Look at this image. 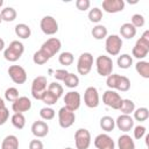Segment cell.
I'll list each match as a JSON object with an SVG mask.
<instances>
[{
	"mask_svg": "<svg viewBox=\"0 0 149 149\" xmlns=\"http://www.w3.org/2000/svg\"><path fill=\"white\" fill-rule=\"evenodd\" d=\"M148 52H149V30H146L133 47L132 55L133 57L142 61L148 56Z\"/></svg>",
	"mask_w": 149,
	"mask_h": 149,
	"instance_id": "1",
	"label": "cell"
},
{
	"mask_svg": "<svg viewBox=\"0 0 149 149\" xmlns=\"http://www.w3.org/2000/svg\"><path fill=\"white\" fill-rule=\"evenodd\" d=\"M106 85L109 87V90H118L121 92H127L130 88V80L126 76L112 73L107 77Z\"/></svg>",
	"mask_w": 149,
	"mask_h": 149,
	"instance_id": "2",
	"label": "cell"
},
{
	"mask_svg": "<svg viewBox=\"0 0 149 149\" xmlns=\"http://www.w3.org/2000/svg\"><path fill=\"white\" fill-rule=\"evenodd\" d=\"M23 51H24V47L22 42L15 40V41H12L9 45L3 50V57L8 62H16L21 58Z\"/></svg>",
	"mask_w": 149,
	"mask_h": 149,
	"instance_id": "3",
	"label": "cell"
},
{
	"mask_svg": "<svg viewBox=\"0 0 149 149\" xmlns=\"http://www.w3.org/2000/svg\"><path fill=\"white\" fill-rule=\"evenodd\" d=\"M95 68L98 74L101 77H108L113 72V61L109 56L100 55L95 59Z\"/></svg>",
	"mask_w": 149,
	"mask_h": 149,
	"instance_id": "4",
	"label": "cell"
},
{
	"mask_svg": "<svg viewBox=\"0 0 149 149\" xmlns=\"http://www.w3.org/2000/svg\"><path fill=\"white\" fill-rule=\"evenodd\" d=\"M122 48V38L119 35H109L106 37L105 41V49L108 55L111 56H118Z\"/></svg>",
	"mask_w": 149,
	"mask_h": 149,
	"instance_id": "5",
	"label": "cell"
},
{
	"mask_svg": "<svg viewBox=\"0 0 149 149\" xmlns=\"http://www.w3.org/2000/svg\"><path fill=\"white\" fill-rule=\"evenodd\" d=\"M93 56L90 52H83L77 62V71L81 76H86L90 73L92 66H93Z\"/></svg>",
	"mask_w": 149,
	"mask_h": 149,
	"instance_id": "6",
	"label": "cell"
},
{
	"mask_svg": "<svg viewBox=\"0 0 149 149\" xmlns=\"http://www.w3.org/2000/svg\"><path fill=\"white\" fill-rule=\"evenodd\" d=\"M76 149H88L91 144V133L86 128H79L74 133Z\"/></svg>",
	"mask_w": 149,
	"mask_h": 149,
	"instance_id": "7",
	"label": "cell"
},
{
	"mask_svg": "<svg viewBox=\"0 0 149 149\" xmlns=\"http://www.w3.org/2000/svg\"><path fill=\"white\" fill-rule=\"evenodd\" d=\"M47 84H48V80L45 76H37L34 78L31 83V95L36 100H41L43 93L47 90Z\"/></svg>",
	"mask_w": 149,
	"mask_h": 149,
	"instance_id": "8",
	"label": "cell"
},
{
	"mask_svg": "<svg viewBox=\"0 0 149 149\" xmlns=\"http://www.w3.org/2000/svg\"><path fill=\"white\" fill-rule=\"evenodd\" d=\"M40 28L45 35H55L58 31V22L51 15H45L41 19Z\"/></svg>",
	"mask_w": 149,
	"mask_h": 149,
	"instance_id": "9",
	"label": "cell"
},
{
	"mask_svg": "<svg viewBox=\"0 0 149 149\" xmlns=\"http://www.w3.org/2000/svg\"><path fill=\"white\" fill-rule=\"evenodd\" d=\"M121 101H122L121 95L114 90H107L102 94V102L113 109H119Z\"/></svg>",
	"mask_w": 149,
	"mask_h": 149,
	"instance_id": "10",
	"label": "cell"
},
{
	"mask_svg": "<svg viewBox=\"0 0 149 149\" xmlns=\"http://www.w3.org/2000/svg\"><path fill=\"white\" fill-rule=\"evenodd\" d=\"M76 120L74 112L68 109L65 106L61 107L58 111V123L62 128H70Z\"/></svg>",
	"mask_w": 149,
	"mask_h": 149,
	"instance_id": "11",
	"label": "cell"
},
{
	"mask_svg": "<svg viewBox=\"0 0 149 149\" xmlns=\"http://www.w3.org/2000/svg\"><path fill=\"white\" fill-rule=\"evenodd\" d=\"M62 48V43L57 37H50L48 38L42 45H41V50L44 51L49 58H51L52 56H55L56 54L59 52Z\"/></svg>",
	"mask_w": 149,
	"mask_h": 149,
	"instance_id": "12",
	"label": "cell"
},
{
	"mask_svg": "<svg viewBox=\"0 0 149 149\" xmlns=\"http://www.w3.org/2000/svg\"><path fill=\"white\" fill-rule=\"evenodd\" d=\"M80 101H81V98L79 92L77 91H69L64 95V104H65L64 106L72 112L77 111L80 107Z\"/></svg>",
	"mask_w": 149,
	"mask_h": 149,
	"instance_id": "13",
	"label": "cell"
},
{
	"mask_svg": "<svg viewBox=\"0 0 149 149\" xmlns=\"http://www.w3.org/2000/svg\"><path fill=\"white\" fill-rule=\"evenodd\" d=\"M7 72L15 84H23L27 80V72L21 65H10Z\"/></svg>",
	"mask_w": 149,
	"mask_h": 149,
	"instance_id": "14",
	"label": "cell"
},
{
	"mask_svg": "<svg viewBox=\"0 0 149 149\" xmlns=\"http://www.w3.org/2000/svg\"><path fill=\"white\" fill-rule=\"evenodd\" d=\"M84 104L88 108H95L99 106V93L97 87L88 86L84 92Z\"/></svg>",
	"mask_w": 149,
	"mask_h": 149,
	"instance_id": "15",
	"label": "cell"
},
{
	"mask_svg": "<svg viewBox=\"0 0 149 149\" xmlns=\"http://www.w3.org/2000/svg\"><path fill=\"white\" fill-rule=\"evenodd\" d=\"M115 126L118 127L119 130L127 133L130 132L134 128V119L130 115H126V114H121L116 118L115 120Z\"/></svg>",
	"mask_w": 149,
	"mask_h": 149,
	"instance_id": "16",
	"label": "cell"
},
{
	"mask_svg": "<svg viewBox=\"0 0 149 149\" xmlns=\"http://www.w3.org/2000/svg\"><path fill=\"white\" fill-rule=\"evenodd\" d=\"M101 6L106 13L114 14V13H119L123 10L125 1L123 0H104Z\"/></svg>",
	"mask_w": 149,
	"mask_h": 149,
	"instance_id": "17",
	"label": "cell"
},
{
	"mask_svg": "<svg viewBox=\"0 0 149 149\" xmlns=\"http://www.w3.org/2000/svg\"><path fill=\"white\" fill-rule=\"evenodd\" d=\"M31 108V101L28 97H19L13 104H12V109L14 113H24L28 112Z\"/></svg>",
	"mask_w": 149,
	"mask_h": 149,
	"instance_id": "18",
	"label": "cell"
},
{
	"mask_svg": "<svg viewBox=\"0 0 149 149\" xmlns=\"http://www.w3.org/2000/svg\"><path fill=\"white\" fill-rule=\"evenodd\" d=\"M94 146L98 149H114V140L108 134H99L94 139Z\"/></svg>",
	"mask_w": 149,
	"mask_h": 149,
	"instance_id": "19",
	"label": "cell"
},
{
	"mask_svg": "<svg viewBox=\"0 0 149 149\" xmlns=\"http://www.w3.org/2000/svg\"><path fill=\"white\" fill-rule=\"evenodd\" d=\"M31 133L35 137L40 139V137H44L48 135L49 133V126L45 121L42 120H37L31 125Z\"/></svg>",
	"mask_w": 149,
	"mask_h": 149,
	"instance_id": "20",
	"label": "cell"
},
{
	"mask_svg": "<svg viewBox=\"0 0 149 149\" xmlns=\"http://www.w3.org/2000/svg\"><path fill=\"white\" fill-rule=\"evenodd\" d=\"M118 148L119 149H135V142L128 134H123L119 136L118 139Z\"/></svg>",
	"mask_w": 149,
	"mask_h": 149,
	"instance_id": "21",
	"label": "cell"
},
{
	"mask_svg": "<svg viewBox=\"0 0 149 149\" xmlns=\"http://www.w3.org/2000/svg\"><path fill=\"white\" fill-rule=\"evenodd\" d=\"M120 34H121L122 37H125L127 40H130V38L135 37V35H136V28L130 22H126V23L121 24V27H120Z\"/></svg>",
	"mask_w": 149,
	"mask_h": 149,
	"instance_id": "22",
	"label": "cell"
},
{
	"mask_svg": "<svg viewBox=\"0 0 149 149\" xmlns=\"http://www.w3.org/2000/svg\"><path fill=\"white\" fill-rule=\"evenodd\" d=\"M14 31H15V35L17 37L23 38V40L30 37V35H31V29L26 23H19V24H16L15 28H14Z\"/></svg>",
	"mask_w": 149,
	"mask_h": 149,
	"instance_id": "23",
	"label": "cell"
},
{
	"mask_svg": "<svg viewBox=\"0 0 149 149\" xmlns=\"http://www.w3.org/2000/svg\"><path fill=\"white\" fill-rule=\"evenodd\" d=\"M1 149H19V139L15 135H7L1 142Z\"/></svg>",
	"mask_w": 149,
	"mask_h": 149,
	"instance_id": "24",
	"label": "cell"
},
{
	"mask_svg": "<svg viewBox=\"0 0 149 149\" xmlns=\"http://www.w3.org/2000/svg\"><path fill=\"white\" fill-rule=\"evenodd\" d=\"M99 125H100V128L102 130H105V132H112L115 128V120L112 116H109V115H105V116H102L100 119Z\"/></svg>",
	"mask_w": 149,
	"mask_h": 149,
	"instance_id": "25",
	"label": "cell"
},
{
	"mask_svg": "<svg viewBox=\"0 0 149 149\" xmlns=\"http://www.w3.org/2000/svg\"><path fill=\"white\" fill-rule=\"evenodd\" d=\"M135 70H136V72L142 78H146V79L149 78V62H147V61H139L135 64Z\"/></svg>",
	"mask_w": 149,
	"mask_h": 149,
	"instance_id": "26",
	"label": "cell"
},
{
	"mask_svg": "<svg viewBox=\"0 0 149 149\" xmlns=\"http://www.w3.org/2000/svg\"><path fill=\"white\" fill-rule=\"evenodd\" d=\"M119 111H121L122 114L130 115L135 111V102L133 100H130V99H122Z\"/></svg>",
	"mask_w": 149,
	"mask_h": 149,
	"instance_id": "27",
	"label": "cell"
},
{
	"mask_svg": "<svg viewBox=\"0 0 149 149\" xmlns=\"http://www.w3.org/2000/svg\"><path fill=\"white\" fill-rule=\"evenodd\" d=\"M0 16H1L2 21L12 22V21H14L16 19V10L13 7H5L3 9H1Z\"/></svg>",
	"mask_w": 149,
	"mask_h": 149,
	"instance_id": "28",
	"label": "cell"
},
{
	"mask_svg": "<svg viewBox=\"0 0 149 149\" xmlns=\"http://www.w3.org/2000/svg\"><path fill=\"white\" fill-rule=\"evenodd\" d=\"M107 28L104 26V24H97L92 28L91 30V34L93 36V38L95 40H102V38H106L107 37Z\"/></svg>",
	"mask_w": 149,
	"mask_h": 149,
	"instance_id": "29",
	"label": "cell"
},
{
	"mask_svg": "<svg viewBox=\"0 0 149 149\" xmlns=\"http://www.w3.org/2000/svg\"><path fill=\"white\" fill-rule=\"evenodd\" d=\"M116 63H118V66L120 69H129L133 64V58L128 54H122V55L118 56Z\"/></svg>",
	"mask_w": 149,
	"mask_h": 149,
	"instance_id": "30",
	"label": "cell"
},
{
	"mask_svg": "<svg viewBox=\"0 0 149 149\" xmlns=\"http://www.w3.org/2000/svg\"><path fill=\"white\" fill-rule=\"evenodd\" d=\"M63 83L65 84L66 87H69V88H74V87H77V86L79 85V77H78L77 74H74V73L69 72V73L65 76Z\"/></svg>",
	"mask_w": 149,
	"mask_h": 149,
	"instance_id": "31",
	"label": "cell"
},
{
	"mask_svg": "<svg viewBox=\"0 0 149 149\" xmlns=\"http://www.w3.org/2000/svg\"><path fill=\"white\" fill-rule=\"evenodd\" d=\"M12 120V125L16 128V129H22L26 125V118L22 113H14L10 118Z\"/></svg>",
	"mask_w": 149,
	"mask_h": 149,
	"instance_id": "32",
	"label": "cell"
},
{
	"mask_svg": "<svg viewBox=\"0 0 149 149\" xmlns=\"http://www.w3.org/2000/svg\"><path fill=\"white\" fill-rule=\"evenodd\" d=\"M133 113H134V118L133 119L136 120V121H140V122L146 121L149 118V109L147 107H139Z\"/></svg>",
	"mask_w": 149,
	"mask_h": 149,
	"instance_id": "33",
	"label": "cell"
},
{
	"mask_svg": "<svg viewBox=\"0 0 149 149\" xmlns=\"http://www.w3.org/2000/svg\"><path fill=\"white\" fill-rule=\"evenodd\" d=\"M74 61V57L72 55V52L70 51H64V52H61L59 56H58V62L59 64L62 65H65V66H69L73 63Z\"/></svg>",
	"mask_w": 149,
	"mask_h": 149,
	"instance_id": "34",
	"label": "cell"
},
{
	"mask_svg": "<svg viewBox=\"0 0 149 149\" xmlns=\"http://www.w3.org/2000/svg\"><path fill=\"white\" fill-rule=\"evenodd\" d=\"M88 20L93 23H99L102 19V10L98 7H93L92 9H90L88 12Z\"/></svg>",
	"mask_w": 149,
	"mask_h": 149,
	"instance_id": "35",
	"label": "cell"
},
{
	"mask_svg": "<svg viewBox=\"0 0 149 149\" xmlns=\"http://www.w3.org/2000/svg\"><path fill=\"white\" fill-rule=\"evenodd\" d=\"M49 59H50V58L48 57V55H47L44 51H42L41 49L37 50V51L34 54V56H33V62H34L36 65H43V64H45Z\"/></svg>",
	"mask_w": 149,
	"mask_h": 149,
	"instance_id": "36",
	"label": "cell"
},
{
	"mask_svg": "<svg viewBox=\"0 0 149 149\" xmlns=\"http://www.w3.org/2000/svg\"><path fill=\"white\" fill-rule=\"evenodd\" d=\"M41 100L47 105V106H52V105H55L56 102H57V100H58V98L54 94V93H51L50 91H48V90H45V92L43 93V95H42V98H41Z\"/></svg>",
	"mask_w": 149,
	"mask_h": 149,
	"instance_id": "37",
	"label": "cell"
},
{
	"mask_svg": "<svg viewBox=\"0 0 149 149\" xmlns=\"http://www.w3.org/2000/svg\"><path fill=\"white\" fill-rule=\"evenodd\" d=\"M48 91H50L51 93H54L58 99L63 95V86L59 84V83H57V81H52V83H50L49 85H48V88H47Z\"/></svg>",
	"mask_w": 149,
	"mask_h": 149,
	"instance_id": "38",
	"label": "cell"
},
{
	"mask_svg": "<svg viewBox=\"0 0 149 149\" xmlns=\"http://www.w3.org/2000/svg\"><path fill=\"white\" fill-rule=\"evenodd\" d=\"M40 116L42 120H45V121H49V120H52L55 118V111L47 106V107H43L40 109Z\"/></svg>",
	"mask_w": 149,
	"mask_h": 149,
	"instance_id": "39",
	"label": "cell"
},
{
	"mask_svg": "<svg viewBox=\"0 0 149 149\" xmlns=\"http://www.w3.org/2000/svg\"><path fill=\"white\" fill-rule=\"evenodd\" d=\"M17 98H19V91H17L16 87H8L5 91V99L7 101L13 104Z\"/></svg>",
	"mask_w": 149,
	"mask_h": 149,
	"instance_id": "40",
	"label": "cell"
},
{
	"mask_svg": "<svg viewBox=\"0 0 149 149\" xmlns=\"http://www.w3.org/2000/svg\"><path fill=\"white\" fill-rule=\"evenodd\" d=\"M144 22H146V20H144V16L142 15V14H139V13H136V14H134L133 16H132V24L135 27V28H141V27H143L144 26Z\"/></svg>",
	"mask_w": 149,
	"mask_h": 149,
	"instance_id": "41",
	"label": "cell"
},
{
	"mask_svg": "<svg viewBox=\"0 0 149 149\" xmlns=\"http://www.w3.org/2000/svg\"><path fill=\"white\" fill-rule=\"evenodd\" d=\"M134 137L136 139V140H141L144 135H146V132H147V129H146V127L144 126H142V125H137V126H135L134 127Z\"/></svg>",
	"mask_w": 149,
	"mask_h": 149,
	"instance_id": "42",
	"label": "cell"
},
{
	"mask_svg": "<svg viewBox=\"0 0 149 149\" xmlns=\"http://www.w3.org/2000/svg\"><path fill=\"white\" fill-rule=\"evenodd\" d=\"M90 6H91L90 0H77L76 1V7L79 10H86L90 8Z\"/></svg>",
	"mask_w": 149,
	"mask_h": 149,
	"instance_id": "43",
	"label": "cell"
},
{
	"mask_svg": "<svg viewBox=\"0 0 149 149\" xmlns=\"http://www.w3.org/2000/svg\"><path fill=\"white\" fill-rule=\"evenodd\" d=\"M9 118V111L7 107H3V108H0V126L5 125L6 121L8 120Z\"/></svg>",
	"mask_w": 149,
	"mask_h": 149,
	"instance_id": "44",
	"label": "cell"
},
{
	"mask_svg": "<svg viewBox=\"0 0 149 149\" xmlns=\"http://www.w3.org/2000/svg\"><path fill=\"white\" fill-rule=\"evenodd\" d=\"M69 72L65 70V69H58V70H56L55 71V73H54V77L57 79V80H64V78H65V76L68 74Z\"/></svg>",
	"mask_w": 149,
	"mask_h": 149,
	"instance_id": "45",
	"label": "cell"
},
{
	"mask_svg": "<svg viewBox=\"0 0 149 149\" xmlns=\"http://www.w3.org/2000/svg\"><path fill=\"white\" fill-rule=\"evenodd\" d=\"M29 149H43V142L41 140H31L29 142Z\"/></svg>",
	"mask_w": 149,
	"mask_h": 149,
	"instance_id": "46",
	"label": "cell"
},
{
	"mask_svg": "<svg viewBox=\"0 0 149 149\" xmlns=\"http://www.w3.org/2000/svg\"><path fill=\"white\" fill-rule=\"evenodd\" d=\"M2 50H5V41L0 37V51H2Z\"/></svg>",
	"mask_w": 149,
	"mask_h": 149,
	"instance_id": "47",
	"label": "cell"
},
{
	"mask_svg": "<svg viewBox=\"0 0 149 149\" xmlns=\"http://www.w3.org/2000/svg\"><path fill=\"white\" fill-rule=\"evenodd\" d=\"M3 107H6V106H5V101H3V99L0 97V108H3Z\"/></svg>",
	"mask_w": 149,
	"mask_h": 149,
	"instance_id": "48",
	"label": "cell"
},
{
	"mask_svg": "<svg viewBox=\"0 0 149 149\" xmlns=\"http://www.w3.org/2000/svg\"><path fill=\"white\" fill-rule=\"evenodd\" d=\"M146 143H147V146L149 144V135H146Z\"/></svg>",
	"mask_w": 149,
	"mask_h": 149,
	"instance_id": "49",
	"label": "cell"
},
{
	"mask_svg": "<svg viewBox=\"0 0 149 149\" xmlns=\"http://www.w3.org/2000/svg\"><path fill=\"white\" fill-rule=\"evenodd\" d=\"M2 5H3V0H0V8L2 7Z\"/></svg>",
	"mask_w": 149,
	"mask_h": 149,
	"instance_id": "50",
	"label": "cell"
},
{
	"mask_svg": "<svg viewBox=\"0 0 149 149\" xmlns=\"http://www.w3.org/2000/svg\"><path fill=\"white\" fill-rule=\"evenodd\" d=\"M64 149H74V148H71V147H66V148H64Z\"/></svg>",
	"mask_w": 149,
	"mask_h": 149,
	"instance_id": "51",
	"label": "cell"
},
{
	"mask_svg": "<svg viewBox=\"0 0 149 149\" xmlns=\"http://www.w3.org/2000/svg\"><path fill=\"white\" fill-rule=\"evenodd\" d=\"M1 21H2V20H1V16H0V23H1Z\"/></svg>",
	"mask_w": 149,
	"mask_h": 149,
	"instance_id": "52",
	"label": "cell"
}]
</instances>
